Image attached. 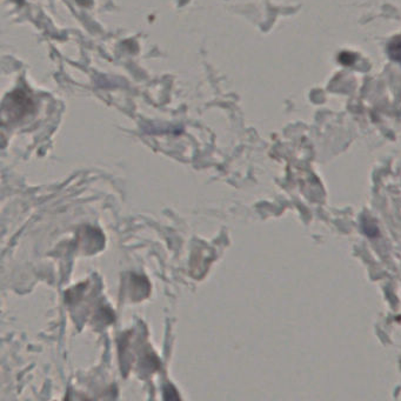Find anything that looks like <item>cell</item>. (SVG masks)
I'll return each instance as SVG.
<instances>
[{"label":"cell","mask_w":401,"mask_h":401,"mask_svg":"<svg viewBox=\"0 0 401 401\" xmlns=\"http://www.w3.org/2000/svg\"><path fill=\"white\" fill-rule=\"evenodd\" d=\"M390 53L394 59L401 63V41H395L390 46Z\"/></svg>","instance_id":"6da1fadb"}]
</instances>
